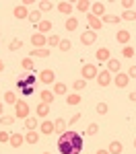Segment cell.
I'll return each instance as SVG.
<instances>
[{"label":"cell","mask_w":136,"mask_h":154,"mask_svg":"<svg viewBox=\"0 0 136 154\" xmlns=\"http://www.w3.org/2000/svg\"><path fill=\"white\" fill-rule=\"evenodd\" d=\"M95 58H97L99 62H109L111 54H109V49H107V48H99L97 51H95Z\"/></svg>","instance_id":"obj_18"},{"label":"cell","mask_w":136,"mask_h":154,"mask_svg":"<svg viewBox=\"0 0 136 154\" xmlns=\"http://www.w3.org/2000/svg\"><path fill=\"white\" fill-rule=\"evenodd\" d=\"M128 82H130V78H128V74H126V72H118V74H115V78H113V84H115L118 88H126Z\"/></svg>","instance_id":"obj_10"},{"label":"cell","mask_w":136,"mask_h":154,"mask_svg":"<svg viewBox=\"0 0 136 154\" xmlns=\"http://www.w3.org/2000/svg\"><path fill=\"white\" fill-rule=\"evenodd\" d=\"M78 119H81V113H74L72 117L68 119V125H72V123H76V121H78Z\"/></svg>","instance_id":"obj_47"},{"label":"cell","mask_w":136,"mask_h":154,"mask_svg":"<svg viewBox=\"0 0 136 154\" xmlns=\"http://www.w3.org/2000/svg\"><path fill=\"white\" fill-rule=\"evenodd\" d=\"M95 111H97L99 115H105V113H107V105H105V103H99Z\"/></svg>","instance_id":"obj_44"},{"label":"cell","mask_w":136,"mask_h":154,"mask_svg":"<svg viewBox=\"0 0 136 154\" xmlns=\"http://www.w3.org/2000/svg\"><path fill=\"white\" fill-rule=\"evenodd\" d=\"M21 68L23 70H33V58H23L21 60Z\"/></svg>","instance_id":"obj_38"},{"label":"cell","mask_w":136,"mask_h":154,"mask_svg":"<svg viewBox=\"0 0 136 154\" xmlns=\"http://www.w3.org/2000/svg\"><path fill=\"white\" fill-rule=\"evenodd\" d=\"M115 41H118V43H122V45H128V41H130V31H126V29L118 31V35H115Z\"/></svg>","instance_id":"obj_21"},{"label":"cell","mask_w":136,"mask_h":154,"mask_svg":"<svg viewBox=\"0 0 136 154\" xmlns=\"http://www.w3.org/2000/svg\"><path fill=\"white\" fill-rule=\"evenodd\" d=\"M27 84L33 86V84H35V76H29V78H27Z\"/></svg>","instance_id":"obj_50"},{"label":"cell","mask_w":136,"mask_h":154,"mask_svg":"<svg viewBox=\"0 0 136 154\" xmlns=\"http://www.w3.org/2000/svg\"><path fill=\"white\" fill-rule=\"evenodd\" d=\"M97 131H99V125L97 123H91V125L87 128V136H95Z\"/></svg>","instance_id":"obj_42"},{"label":"cell","mask_w":136,"mask_h":154,"mask_svg":"<svg viewBox=\"0 0 136 154\" xmlns=\"http://www.w3.org/2000/svg\"><path fill=\"white\" fill-rule=\"evenodd\" d=\"M25 142L35 146V144L39 142V131H37V130H29L27 134H25Z\"/></svg>","instance_id":"obj_17"},{"label":"cell","mask_w":136,"mask_h":154,"mask_svg":"<svg viewBox=\"0 0 136 154\" xmlns=\"http://www.w3.org/2000/svg\"><path fill=\"white\" fill-rule=\"evenodd\" d=\"M60 41H62L60 35H56V33H54V35H49L48 37V49L49 48H58V45H60Z\"/></svg>","instance_id":"obj_30"},{"label":"cell","mask_w":136,"mask_h":154,"mask_svg":"<svg viewBox=\"0 0 136 154\" xmlns=\"http://www.w3.org/2000/svg\"><path fill=\"white\" fill-rule=\"evenodd\" d=\"M120 4L124 6V11H132V6H134V2H132V0H122Z\"/></svg>","instance_id":"obj_45"},{"label":"cell","mask_w":136,"mask_h":154,"mask_svg":"<svg viewBox=\"0 0 136 154\" xmlns=\"http://www.w3.org/2000/svg\"><path fill=\"white\" fill-rule=\"evenodd\" d=\"M23 48V41H21V39H12L11 43H8V49H11V51H17V49H21Z\"/></svg>","instance_id":"obj_39"},{"label":"cell","mask_w":136,"mask_h":154,"mask_svg":"<svg viewBox=\"0 0 136 154\" xmlns=\"http://www.w3.org/2000/svg\"><path fill=\"white\" fill-rule=\"evenodd\" d=\"M58 150L62 154H81L83 150V140L76 131H64L58 138Z\"/></svg>","instance_id":"obj_1"},{"label":"cell","mask_w":136,"mask_h":154,"mask_svg":"<svg viewBox=\"0 0 136 154\" xmlns=\"http://www.w3.org/2000/svg\"><path fill=\"white\" fill-rule=\"evenodd\" d=\"M8 144H11L12 148H21L25 144V136L21 134V131H17V134H11V140H8Z\"/></svg>","instance_id":"obj_12"},{"label":"cell","mask_w":136,"mask_h":154,"mask_svg":"<svg viewBox=\"0 0 136 154\" xmlns=\"http://www.w3.org/2000/svg\"><path fill=\"white\" fill-rule=\"evenodd\" d=\"M8 140H11V134H8V131H0V144H6L8 142Z\"/></svg>","instance_id":"obj_43"},{"label":"cell","mask_w":136,"mask_h":154,"mask_svg":"<svg viewBox=\"0 0 136 154\" xmlns=\"http://www.w3.org/2000/svg\"><path fill=\"white\" fill-rule=\"evenodd\" d=\"M58 49H60V51H70V49H72V41H70V39H62Z\"/></svg>","instance_id":"obj_37"},{"label":"cell","mask_w":136,"mask_h":154,"mask_svg":"<svg viewBox=\"0 0 136 154\" xmlns=\"http://www.w3.org/2000/svg\"><path fill=\"white\" fill-rule=\"evenodd\" d=\"M122 56H124V58H134V48H130V45H124Z\"/></svg>","instance_id":"obj_41"},{"label":"cell","mask_w":136,"mask_h":154,"mask_svg":"<svg viewBox=\"0 0 136 154\" xmlns=\"http://www.w3.org/2000/svg\"><path fill=\"white\" fill-rule=\"evenodd\" d=\"M39 101H41V103H46V105H54V101H56V95H54L49 88H43V91L39 93Z\"/></svg>","instance_id":"obj_11"},{"label":"cell","mask_w":136,"mask_h":154,"mask_svg":"<svg viewBox=\"0 0 136 154\" xmlns=\"http://www.w3.org/2000/svg\"><path fill=\"white\" fill-rule=\"evenodd\" d=\"M56 8H58L62 14H68V17H70V12L74 11V4H72V2H66V0H62V2H58V4H56Z\"/></svg>","instance_id":"obj_13"},{"label":"cell","mask_w":136,"mask_h":154,"mask_svg":"<svg viewBox=\"0 0 136 154\" xmlns=\"http://www.w3.org/2000/svg\"><path fill=\"white\" fill-rule=\"evenodd\" d=\"M2 115H4V105L0 103V117H2Z\"/></svg>","instance_id":"obj_53"},{"label":"cell","mask_w":136,"mask_h":154,"mask_svg":"<svg viewBox=\"0 0 136 154\" xmlns=\"http://www.w3.org/2000/svg\"><path fill=\"white\" fill-rule=\"evenodd\" d=\"M128 78H136V66H130L128 68Z\"/></svg>","instance_id":"obj_48"},{"label":"cell","mask_w":136,"mask_h":154,"mask_svg":"<svg viewBox=\"0 0 136 154\" xmlns=\"http://www.w3.org/2000/svg\"><path fill=\"white\" fill-rule=\"evenodd\" d=\"M54 131L62 136V134L66 131V119H62V117H58V119H56V121H54Z\"/></svg>","instance_id":"obj_24"},{"label":"cell","mask_w":136,"mask_h":154,"mask_svg":"<svg viewBox=\"0 0 136 154\" xmlns=\"http://www.w3.org/2000/svg\"><path fill=\"white\" fill-rule=\"evenodd\" d=\"M39 131H41L43 136L54 134V121H41V123H39Z\"/></svg>","instance_id":"obj_20"},{"label":"cell","mask_w":136,"mask_h":154,"mask_svg":"<svg viewBox=\"0 0 136 154\" xmlns=\"http://www.w3.org/2000/svg\"><path fill=\"white\" fill-rule=\"evenodd\" d=\"M122 21L120 17H115V14H105V17H101V23H107V25H118Z\"/></svg>","instance_id":"obj_28"},{"label":"cell","mask_w":136,"mask_h":154,"mask_svg":"<svg viewBox=\"0 0 136 154\" xmlns=\"http://www.w3.org/2000/svg\"><path fill=\"white\" fill-rule=\"evenodd\" d=\"M52 21H48V19H41V23L37 25V33H41V35H43V33H48V31H52Z\"/></svg>","instance_id":"obj_23"},{"label":"cell","mask_w":136,"mask_h":154,"mask_svg":"<svg viewBox=\"0 0 136 154\" xmlns=\"http://www.w3.org/2000/svg\"><path fill=\"white\" fill-rule=\"evenodd\" d=\"M21 4H23V6H33V4H35V0H23Z\"/></svg>","instance_id":"obj_49"},{"label":"cell","mask_w":136,"mask_h":154,"mask_svg":"<svg viewBox=\"0 0 136 154\" xmlns=\"http://www.w3.org/2000/svg\"><path fill=\"white\" fill-rule=\"evenodd\" d=\"M74 8H78L81 12H89L91 11V2H89V0H78V2L74 4Z\"/></svg>","instance_id":"obj_27"},{"label":"cell","mask_w":136,"mask_h":154,"mask_svg":"<svg viewBox=\"0 0 136 154\" xmlns=\"http://www.w3.org/2000/svg\"><path fill=\"white\" fill-rule=\"evenodd\" d=\"M120 19H122V21H128V23H134L136 21V11H124Z\"/></svg>","instance_id":"obj_31"},{"label":"cell","mask_w":136,"mask_h":154,"mask_svg":"<svg viewBox=\"0 0 136 154\" xmlns=\"http://www.w3.org/2000/svg\"><path fill=\"white\" fill-rule=\"evenodd\" d=\"M66 31L70 33V31H76V27H78V19H74V17H68V21H66Z\"/></svg>","instance_id":"obj_29"},{"label":"cell","mask_w":136,"mask_h":154,"mask_svg":"<svg viewBox=\"0 0 136 154\" xmlns=\"http://www.w3.org/2000/svg\"><path fill=\"white\" fill-rule=\"evenodd\" d=\"M109 154H122L124 152V146H122V142H118V140H113V142H109Z\"/></svg>","instance_id":"obj_25"},{"label":"cell","mask_w":136,"mask_h":154,"mask_svg":"<svg viewBox=\"0 0 136 154\" xmlns=\"http://www.w3.org/2000/svg\"><path fill=\"white\" fill-rule=\"evenodd\" d=\"M37 125H39V121L35 117H27L25 119V128L27 130H37Z\"/></svg>","instance_id":"obj_36"},{"label":"cell","mask_w":136,"mask_h":154,"mask_svg":"<svg viewBox=\"0 0 136 154\" xmlns=\"http://www.w3.org/2000/svg\"><path fill=\"white\" fill-rule=\"evenodd\" d=\"M4 70V62H2V60H0V72Z\"/></svg>","instance_id":"obj_54"},{"label":"cell","mask_w":136,"mask_h":154,"mask_svg":"<svg viewBox=\"0 0 136 154\" xmlns=\"http://www.w3.org/2000/svg\"><path fill=\"white\" fill-rule=\"evenodd\" d=\"M49 109H52V105H46V103H39V105L35 107V115L37 117H48L49 115Z\"/></svg>","instance_id":"obj_15"},{"label":"cell","mask_w":136,"mask_h":154,"mask_svg":"<svg viewBox=\"0 0 136 154\" xmlns=\"http://www.w3.org/2000/svg\"><path fill=\"white\" fill-rule=\"evenodd\" d=\"M87 23H89V29L91 31H101V27H103L101 19L95 17V14H91V12H87Z\"/></svg>","instance_id":"obj_7"},{"label":"cell","mask_w":136,"mask_h":154,"mask_svg":"<svg viewBox=\"0 0 136 154\" xmlns=\"http://www.w3.org/2000/svg\"><path fill=\"white\" fill-rule=\"evenodd\" d=\"M72 88H74V93H81L83 88H87V80H83V78L74 80V82H72Z\"/></svg>","instance_id":"obj_34"},{"label":"cell","mask_w":136,"mask_h":154,"mask_svg":"<svg viewBox=\"0 0 136 154\" xmlns=\"http://www.w3.org/2000/svg\"><path fill=\"white\" fill-rule=\"evenodd\" d=\"M122 70V62H120V60L118 58H109V62H107V72H115V74H118V72Z\"/></svg>","instance_id":"obj_16"},{"label":"cell","mask_w":136,"mask_h":154,"mask_svg":"<svg viewBox=\"0 0 136 154\" xmlns=\"http://www.w3.org/2000/svg\"><path fill=\"white\" fill-rule=\"evenodd\" d=\"M14 115H2V117H0V125H4V128H8V125H12V123H14Z\"/></svg>","instance_id":"obj_33"},{"label":"cell","mask_w":136,"mask_h":154,"mask_svg":"<svg viewBox=\"0 0 136 154\" xmlns=\"http://www.w3.org/2000/svg\"><path fill=\"white\" fill-rule=\"evenodd\" d=\"M91 14H95V17H105V4L101 2V0H97V2H91Z\"/></svg>","instance_id":"obj_9"},{"label":"cell","mask_w":136,"mask_h":154,"mask_svg":"<svg viewBox=\"0 0 136 154\" xmlns=\"http://www.w3.org/2000/svg\"><path fill=\"white\" fill-rule=\"evenodd\" d=\"M21 91H23V95H33V86H29V84H25Z\"/></svg>","instance_id":"obj_46"},{"label":"cell","mask_w":136,"mask_h":154,"mask_svg":"<svg viewBox=\"0 0 136 154\" xmlns=\"http://www.w3.org/2000/svg\"><path fill=\"white\" fill-rule=\"evenodd\" d=\"M52 6H54V4H52L49 0H41V2H39V11H41V12H48V11H52Z\"/></svg>","instance_id":"obj_40"},{"label":"cell","mask_w":136,"mask_h":154,"mask_svg":"<svg viewBox=\"0 0 136 154\" xmlns=\"http://www.w3.org/2000/svg\"><path fill=\"white\" fill-rule=\"evenodd\" d=\"M27 21H29V23H33L37 27V25L41 23V11H39V8L31 11V12H29V17H27Z\"/></svg>","instance_id":"obj_22"},{"label":"cell","mask_w":136,"mask_h":154,"mask_svg":"<svg viewBox=\"0 0 136 154\" xmlns=\"http://www.w3.org/2000/svg\"><path fill=\"white\" fill-rule=\"evenodd\" d=\"M43 154H49V152H43Z\"/></svg>","instance_id":"obj_56"},{"label":"cell","mask_w":136,"mask_h":154,"mask_svg":"<svg viewBox=\"0 0 136 154\" xmlns=\"http://www.w3.org/2000/svg\"><path fill=\"white\" fill-rule=\"evenodd\" d=\"M52 93L58 97V95H68V86L64 82H54V86H52Z\"/></svg>","instance_id":"obj_19"},{"label":"cell","mask_w":136,"mask_h":154,"mask_svg":"<svg viewBox=\"0 0 136 154\" xmlns=\"http://www.w3.org/2000/svg\"><path fill=\"white\" fill-rule=\"evenodd\" d=\"M81 74H83V80L89 82V80H95V78H97L99 70H97L95 64H83V72H81Z\"/></svg>","instance_id":"obj_3"},{"label":"cell","mask_w":136,"mask_h":154,"mask_svg":"<svg viewBox=\"0 0 136 154\" xmlns=\"http://www.w3.org/2000/svg\"><path fill=\"white\" fill-rule=\"evenodd\" d=\"M95 154H109V150H101V148H99V150H97Z\"/></svg>","instance_id":"obj_52"},{"label":"cell","mask_w":136,"mask_h":154,"mask_svg":"<svg viewBox=\"0 0 136 154\" xmlns=\"http://www.w3.org/2000/svg\"><path fill=\"white\" fill-rule=\"evenodd\" d=\"M39 82H43V84H54V82H56V72L52 70V68L41 70V72H39Z\"/></svg>","instance_id":"obj_4"},{"label":"cell","mask_w":136,"mask_h":154,"mask_svg":"<svg viewBox=\"0 0 136 154\" xmlns=\"http://www.w3.org/2000/svg\"><path fill=\"white\" fill-rule=\"evenodd\" d=\"M12 14L21 21V19H27V17H29V11H27V6H23V4H17V6L12 8Z\"/></svg>","instance_id":"obj_14"},{"label":"cell","mask_w":136,"mask_h":154,"mask_svg":"<svg viewBox=\"0 0 136 154\" xmlns=\"http://www.w3.org/2000/svg\"><path fill=\"white\" fill-rule=\"evenodd\" d=\"M95 80H97V84L101 86V88H105V86H109V84H111V74L107 70H101L97 74V78H95Z\"/></svg>","instance_id":"obj_8"},{"label":"cell","mask_w":136,"mask_h":154,"mask_svg":"<svg viewBox=\"0 0 136 154\" xmlns=\"http://www.w3.org/2000/svg\"><path fill=\"white\" fill-rule=\"evenodd\" d=\"M81 95L78 93H70V95H66V105H81Z\"/></svg>","instance_id":"obj_26"},{"label":"cell","mask_w":136,"mask_h":154,"mask_svg":"<svg viewBox=\"0 0 136 154\" xmlns=\"http://www.w3.org/2000/svg\"><path fill=\"white\" fill-rule=\"evenodd\" d=\"M134 148H136V138H134Z\"/></svg>","instance_id":"obj_55"},{"label":"cell","mask_w":136,"mask_h":154,"mask_svg":"<svg viewBox=\"0 0 136 154\" xmlns=\"http://www.w3.org/2000/svg\"><path fill=\"white\" fill-rule=\"evenodd\" d=\"M128 99H130L132 103H136V91H134V93H130V95H128Z\"/></svg>","instance_id":"obj_51"},{"label":"cell","mask_w":136,"mask_h":154,"mask_svg":"<svg viewBox=\"0 0 136 154\" xmlns=\"http://www.w3.org/2000/svg\"><path fill=\"white\" fill-rule=\"evenodd\" d=\"M29 113H31V107H29V103L19 99V101L14 103V117H19V119H27V117H29Z\"/></svg>","instance_id":"obj_2"},{"label":"cell","mask_w":136,"mask_h":154,"mask_svg":"<svg viewBox=\"0 0 136 154\" xmlns=\"http://www.w3.org/2000/svg\"><path fill=\"white\" fill-rule=\"evenodd\" d=\"M4 103H6V105H14V103H17V95H14L12 91H6V93H4Z\"/></svg>","instance_id":"obj_32"},{"label":"cell","mask_w":136,"mask_h":154,"mask_svg":"<svg viewBox=\"0 0 136 154\" xmlns=\"http://www.w3.org/2000/svg\"><path fill=\"white\" fill-rule=\"evenodd\" d=\"M31 43H33V49H43V48H48V37L41 35V33H33Z\"/></svg>","instance_id":"obj_5"},{"label":"cell","mask_w":136,"mask_h":154,"mask_svg":"<svg viewBox=\"0 0 136 154\" xmlns=\"http://www.w3.org/2000/svg\"><path fill=\"white\" fill-rule=\"evenodd\" d=\"M29 56H35V58H48V56H49V49H48V48H43V49H33Z\"/></svg>","instance_id":"obj_35"},{"label":"cell","mask_w":136,"mask_h":154,"mask_svg":"<svg viewBox=\"0 0 136 154\" xmlns=\"http://www.w3.org/2000/svg\"><path fill=\"white\" fill-rule=\"evenodd\" d=\"M95 41H97V35H95V31H91V29H89V31H83V33H81V43H83L85 48L93 45Z\"/></svg>","instance_id":"obj_6"}]
</instances>
